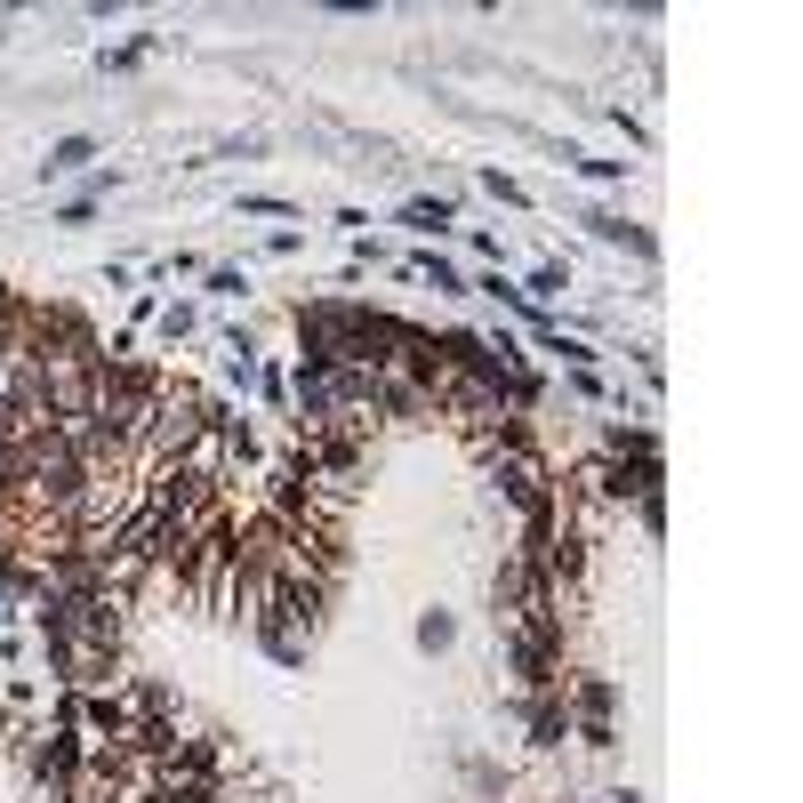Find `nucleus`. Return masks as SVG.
<instances>
[{
	"label": "nucleus",
	"mask_w": 803,
	"mask_h": 803,
	"mask_svg": "<svg viewBox=\"0 0 803 803\" xmlns=\"http://www.w3.org/2000/svg\"><path fill=\"white\" fill-rule=\"evenodd\" d=\"M89 153H97V145H89V137H65V145H57V153H49V169H81V161H89Z\"/></svg>",
	"instance_id": "1"
}]
</instances>
